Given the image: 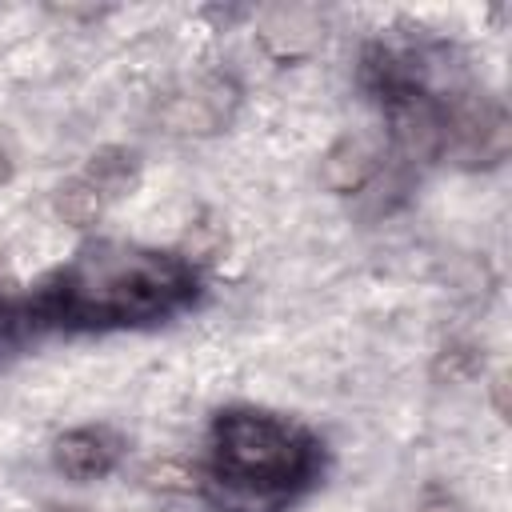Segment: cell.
Segmentation results:
<instances>
[{
	"label": "cell",
	"mask_w": 512,
	"mask_h": 512,
	"mask_svg": "<svg viewBox=\"0 0 512 512\" xmlns=\"http://www.w3.org/2000/svg\"><path fill=\"white\" fill-rule=\"evenodd\" d=\"M192 292L188 260L104 240L88 244L28 312L60 324H140L180 308Z\"/></svg>",
	"instance_id": "6da1fadb"
},
{
	"label": "cell",
	"mask_w": 512,
	"mask_h": 512,
	"mask_svg": "<svg viewBox=\"0 0 512 512\" xmlns=\"http://www.w3.org/2000/svg\"><path fill=\"white\" fill-rule=\"evenodd\" d=\"M116 456H120V440L104 428H72L52 448V460L68 480L108 476L116 468Z\"/></svg>",
	"instance_id": "ba28073f"
},
{
	"label": "cell",
	"mask_w": 512,
	"mask_h": 512,
	"mask_svg": "<svg viewBox=\"0 0 512 512\" xmlns=\"http://www.w3.org/2000/svg\"><path fill=\"white\" fill-rule=\"evenodd\" d=\"M384 112H388V140H392L400 160L428 164V160L440 156V148H444V104L432 92H424V88L400 92V96L384 100Z\"/></svg>",
	"instance_id": "5b68a950"
},
{
	"label": "cell",
	"mask_w": 512,
	"mask_h": 512,
	"mask_svg": "<svg viewBox=\"0 0 512 512\" xmlns=\"http://www.w3.org/2000/svg\"><path fill=\"white\" fill-rule=\"evenodd\" d=\"M512 144V128H508V112L500 100L484 96V92H460L444 104V148L440 156H448L460 168H492L508 156Z\"/></svg>",
	"instance_id": "3957f363"
},
{
	"label": "cell",
	"mask_w": 512,
	"mask_h": 512,
	"mask_svg": "<svg viewBox=\"0 0 512 512\" xmlns=\"http://www.w3.org/2000/svg\"><path fill=\"white\" fill-rule=\"evenodd\" d=\"M236 100H240V92L228 76L204 72V76H192V80L168 88L156 100V124L168 136H216L232 120Z\"/></svg>",
	"instance_id": "277c9868"
},
{
	"label": "cell",
	"mask_w": 512,
	"mask_h": 512,
	"mask_svg": "<svg viewBox=\"0 0 512 512\" xmlns=\"http://www.w3.org/2000/svg\"><path fill=\"white\" fill-rule=\"evenodd\" d=\"M416 512H464V508H460L456 500H448V496H428Z\"/></svg>",
	"instance_id": "7c38bea8"
},
{
	"label": "cell",
	"mask_w": 512,
	"mask_h": 512,
	"mask_svg": "<svg viewBox=\"0 0 512 512\" xmlns=\"http://www.w3.org/2000/svg\"><path fill=\"white\" fill-rule=\"evenodd\" d=\"M8 172H12V168H8V156H4V152H0V184H4V180H8Z\"/></svg>",
	"instance_id": "4fadbf2b"
},
{
	"label": "cell",
	"mask_w": 512,
	"mask_h": 512,
	"mask_svg": "<svg viewBox=\"0 0 512 512\" xmlns=\"http://www.w3.org/2000/svg\"><path fill=\"white\" fill-rule=\"evenodd\" d=\"M384 156H388V140L380 132H348L340 136L324 160H320V180L328 192H360L364 184L376 180V172L384 168Z\"/></svg>",
	"instance_id": "52a82bcc"
},
{
	"label": "cell",
	"mask_w": 512,
	"mask_h": 512,
	"mask_svg": "<svg viewBox=\"0 0 512 512\" xmlns=\"http://www.w3.org/2000/svg\"><path fill=\"white\" fill-rule=\"evenodd\" d=\"M136 156L128 152V148H100V152H92L88 156V164H84V180L108 200V204H116L132 184H136Z\"/></svg>",
	"instance_id": "9c48e42d"
},
{
	"label": "cell",
	"mask_w": 512,
	"mask_h": 512,
	"mask_svg": "<svg viewBox=\"0 0 512 512\" xmlns=\"http://www.w3.org/2000/svg\"><path fill=\"white\" fill-rule=\"evenodd\" d=\"M212 452H216V472L208 476V484L244 492V500L256 504H272L288 496L316 468L312 440L288 420L256 408L224 412L212 432Z\"/></svg>",
	"instance_id": "7a4b0ae2"
},
{
	"label": "cell",
	"mask_w": 512,
	"mask_h": 512,
	"mask_svg": "<svg viewBox=\"0 0 512 512\" xmlns=\"http://www.w3.org/2000/svg\"><path fill=\"white\" fill-rule=\"evenodd\" d=\"M328 36V24H324V12L312 8V4H272L260 12L256 20V40L260 48L288 64V60H304L312 56Z\"/></svg>",
	"instance_id": "8992f818"
},
{
	"label": "cell",
	"mask_w": 512,
	"mask_h": 512,
	"mask_svg": "<svg viewBox=\"0 0 512 512\" xmlns=\"http://www.w3.org/2000/svg\"><path fill=\"white\" fill-rule=\"evenodd\" d=\"M104 212H108V200H104L80 172L56 188V216H60L64 224H72V228H92Z\"/></svg>",
	"instance_id": "30bf717a"
},
{
	"label": "cell",
	"mask_w": 512,
	"mask_h": 512,
	"mask_svg": "<svg viewBox=\"0 0 512 512\" xmlns=\"http://www.w3.org/2000/svg\"><path fill=\"white\" fill-rule=\"evenodd\" d=\"M144 484L156 492H204L208 476L184 460H156L144 468Z\"/></svg>",
	"instance_id": "8fae6325"
},
{
	"label": "cell",
	"mask_w": 512,
	"mask_h": 512,
	"mask_svg": "<svg viewBox=\"0 0 512 512\" xmlns=\"http://www.w3.org/2000/svg\"><path fill=\"white\" fill-rule=\"evenodd\" d=\"M44 512H72V508H44Z\"/></svg>",
	"instance_id": "5bb4252c"
}]
</instances>
